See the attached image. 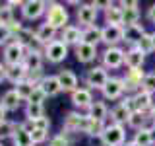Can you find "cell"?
Here are the masks:
<instances>
[{
  "label": "cell",
  "mask_w": 155,
  "mask_h": 146,
  "mask_svg": "<svg viewBox=\"0 0 155 146\" xmlns=\"http://www.w3.org/2000/svg\"><path fill=\"white\" fill-rule=\"evenodd\" d=\"M136 111V103H134V97L132 96H126L122 101H118L113 109H110V123L116 125H124L128 123L130 115Z\"/></svg>",
  "instance_id": "obj_1"
},
{
  "label": "cell",
  "mask_w": 155,
  "mask_h": 146,
  "mask_svg": "<svg viewBox=\"0 0 155 146\" xmlns=\"http://www.w3.org/2000/svg\"><path fill=\"white\" fill-rule=\"evenodd\" d=\"M101 140H103V146H124L126 144V129H124V125L107 123L103 134H101Z\"/></svg>",
  "instance_id": "obj_2"
},
{
  "label": "cell",
  "mask_w": 155,
  "mask_h": 146,
  "mask_svg": "<svg viewBox=\"0 0 155 146\" xmlns=\"http://www.w3.org/2000/svg\"><path fill=\"white\" fill-rule=\"evenodd\" d=\"M47 23L48 26H52L54 29H64L66 26H70L68 23V10L62 6V4H58V2H51L48 4V8H47Z\"/></svg>",
  "instance_id": "obj_3"
},
{
  "label": "cell",
  "mask_w": 155,
  "mask_h": 146,
  "mask_svg": "<svg viewBox=\"0 0 155 146\" xmlns=\"http://www.w3.org/2000/svg\"><path fill=\"white\" fill-rule=\"evenodd\" d=\"M109 74H107V68L105 66H93L87 70L85 74V86L87 90H103L107 86V82H109Z\"/></svg>",
  "instance_id": "obj_4"
},
{
  "label": "cell",
  "mask_w": 155,
  "mask_h": 146,
  "mask_svg": "<svg viewBox=\"0 0 155 146\" xmlns=\"http://www.w3.org/2000/svg\"><path fill=\"white\" fill-rule=\"evenodd\" d=\"M43 57H45L48 62H52V64H58V62H62L68 57V45L64 41H60V39H56V41L45 45Z\"/></svg>",
  "instance_id": "obj_5"
},
{
  "label": "cell",
  "mask_w": 155,
  "mask_h": 146,
  "mask_svg": "<svg viewBox=\"0 0 155 146\" xmlns=\"http://www.w3.org/2000/svg\"><path fill=\"white\" fill-rule=\"evenodd\" d=\"M124 57L126 51H122L120 47H107L103 53H101V61H103V66L107 70H114V68H120L124 64Z\"/></svg>",
  "instance_id": "obj_6"
},
{
  "label": "cell",
  "mask_w": 155,
  "mask_h": 146,
  "mask_svg": "<svg viewBox=\"0 0 155 146\" xmlns=\"http://www.w3.org/2000/svg\"><path fill=\"white\" fill-rule=\"evenodd\" d=\"M27 55V49L18 45V43L10 41L4 47V64L6 66H16V64H23V58Z\"/></svg>",
  "instance_id": "obj_7"
},
{
  "label": "cell",
  "mask_w": 155,
  "mask_h": 146,
  "mask_svg": "<svg viewBox=\"0 0 155 146\" xmlns=\"http://www.w3.org/2000/svg\"><path fill=\"white\" fill-rule=\"evenodd\" d=\"M120 41H124V27L122 26L101 27V43H105L107 47H118Z\"/></svg>",
  "instance_id": "obj_8"
},
{
  "label": "cell",
  "mask_w": 155,
  "mask_h": 146,
  "mask_svg": "<svg viewBox=\"0 0 155 146\" xmlns=\"http://www.w3.org/2000/svg\"><path fill=\"white\" fill-rule=\"evenodd\" d=\"M47 8H48V4L45 0H27L21 6V16L33 22V19H39L43 14H47Z\"/></svg>",
  "instance_id": "obj_9"
},
{
  "label": "cell",
  "mask_w": 155,
  "mask_h": 146,
  "mask_svg": "<svg viewBox=\"0 0 155 146\" xmlns=\"http://www.w3.org/2000/svg\"><path fill=\"white\" fill-rule=\"evenodd\" d=\"M143 78H145V72L142 70V68H130V70L126 72V76L122 78V80H124V88H126V92H132V96H134V94H138V92L142 90V82H143Z\"/></svg>",
  "instance_id": "obj_10"
},
{
  "label": "cell",
  "mask_w": 155,
  "mask_h": 146,
  "mask_svg": "<svg viewBox=\"0 0 155 146\" xmlns=\"http://www.w3.org/2000/svg\"><path fill=\"white\" fill-rule=\"evenodd\" d=\"M97 14H99V10H97L93 4H80L78 10H76V18H78V22H80V26H84V27L95 26Z\"/></svg>",
  "instance_id": "obj_11"
},
{
  "label": "cell",
  "mask_w": 155,
  "mask_h": 146,
  "mask_svg": "<svg viewBox=\"0 0 155 146\" xmlns=\"http://www.w3.org/2000/svg\"><path fill=\"white\" fill-rule=\"evenodd\" d=\"M126 88H124V80L122 78H109V82H107V86L101 90V94H103L105 99H120V97L124 96Z\"/></svg>",
  "instance_id": "obj_12"
},
{
  "label": "cell",
  "mask_w": 155,
  "mask_h": 146,
  "mask_svg": "<svg viewBox=\"0 0 155 146\" xmlns=\"http://www.w3.org/2000/svg\"><path fill=\"white\" fill-rule=\"evenodd\" d=\"M93 101V94L87 88H78L76 92H72V103L76 109H89Z\"/></svg>",
  "instance_id": "obj_13"
},
{
  "label": "cell",
  "mask_w": 155,
  "mask_h": 146,
  "mask_svg": "<svg viewBox=\"0 0 155 146\" xmlns=\"http://www.w3.org/2000/svg\"><path fill=\"white\" fill-rule=\"evenodd\" d=\"M81 39H84V29L80 26H66L62 29V35H60V41H64L66 45H74L78 47L81 43Z\"/></svg>",
  "instance_id": "obj_14"
},
{
  "label": "cell",
  "mask_w": 155,
  "mask_h": 146,
  "mask_svg": "<svg viewBox=\"0 0 155 146\" xmlns=\"http://www.w3.org/2000/svg\"><path fill=\"white\" fill-rule=\"evenodd\" d=\"M140 23V10H138V2H124V10H122V27L128 26H136Z\"/></svg>",
  "instance_id": "obj_15"
},
{
  "label": "cell",
  "mask_w": 155,
  "mask_h": 146,
  "mask_svg": "<svg viewBox=\"0 0 155 146\" xmlns=\"http://www.w3.org/2000/svg\"><path fill=\"white\" fill-rule=\"evenodd\" d=\"M74 53H76V58L78 62H84V64H89L93 62L99 53H97V47H91V45H85V43H80L78 47H74Z\"/></svg>",
  "instance_id": "obj_16"
},
{
  "label": "cell",
  "mask_w": 155,
  "mask_h": 146,
  "mask_svg": "<svg viewBox=\"0 0 155 146\" xmlns=\"http://www.w3.org/2000/svg\"><path fill=\"white\" fill-rule=\"evenodd\" d=\"M132 97H134V103H136V111L149 113V111H151V107L155 105L153 94H149V92H145V90H140L138 94H134Z\"/></svg>",
  "instance_id": "obj_17"
},
{
  "label": "cell",
  "mask_w": 155,
  "mask_h": 146,
  "mask_svg": "<svg viewBox=\"0 0 155 146\" xmlns=\"http://www.w3.org/2000/svg\"><path fill=\"white\" fill-rule=\"evenodd\" d=\"M56 76H58V82H60L62 92H70V94H72V92H76L78 88H80V86H78V76L72 70H68V68H66V70H60Z\"/></svg>",
  "instance_id": "obj_18"
},
{
  "label": "cell",
  "mask_w": 155,
  "mask_h": 146,
  "mask_svg": "<svg viewBox=\"0 0 155 146\" xmlns=\"http://www.w3.org/2000/svg\"><path fill=\"white\" fill-rule=\"evenodd\" d=\"M122 10L124 2H113L109 10H105L107 26H122Z\"/></svg>",
  "instance_id": "obj_19"
},
{
  "label": "cell",
  "mask_w": 155,
  "mask_h": 146,
  "mask_svg": "<svg viewBox=\"0 0 155 146\" xmlns=\"http://www.w3.org/2000/svg\"><path fill=\"white\" fill-rule=\"evenodd\" d=\"M145 29L142 23H136V26H128V27H124V43H128V45H132L136 47L140 41H142V37L145 35Z\"/></svg>",
  "instance_id": "obj_20"
},
{
  "label": "cell",
  "mask_w": 155,
  "mask_h": 146,
  "mask_svg": "<svg viewBox=\"0 0 155 146\" xmlns=\"http://www.w3.org/2000/svg\"><path fill=\"white\" fill-rule=\"evenodd\" d=\"M145 62V55L142 51H140L138 47H130L128 51H126V57H124V64L130 68H142Z\"/></svg>",
  "instance_id": "obj_21"
},
{
  "label": "cell",
  "mask_w": 155,
  "mask_h": 146,
  "mask_svg": "<svg viewBox=\"0 0 155 146\" xmlns=\"http://www.w3.org/2000/svg\"><path fill=\"white\" fill-rule=\"evenodd\" d=\"M87 117H91V119L99 121V123H105L107 117H109V107H107L105 101L95 99L93 103H91V107L87 109Z\"/></svg>",
  "instance_id": "obj_22"
},
{
  "label": "cell",
  "mask_w": 155,
  "mask_h": 146,
  "mask_svg": "<svg viewBox=\"0 0 155 146\" xmlns=\"http://www.w3.org/2000/svg\"><path fill=\"white\" fill-rule=\"evenodd\" d=\"M39 88H41V90L45 92V96H47V97L58 96V94L62 92L60 82H58V76H52V74H48V76L43 78V82L39 84Z\"/></svg>",
  "instance_id": "obj_23"
},
{
  "label": "cell",
  "mask_w": 155,
  "mask_h": 146,
  "mask_svg": "<svg viewBox=\"0 0 155 146\" xmlns=\"http://www.w3.org/2000/svg\"><path fill=\"white\" fill-rule=\"evenodd\" d=\"M84 117L78 111H70L64 119V130L66 133H81V123H84Z\"/></svg>",
  "instance_id": "obj_24"
},
{
  "label": "cell",
  "mask_w": 155,
  "mask_h": 146,
  "mask_svg": "<svg viewBox=\"0 0 155 146\" xmlns=\"http://www.w3.org/2000/svg\"><path fill=\"white\" fill-rule=\"evenodd\" d=\"M56 31L58 29H54L52 26H48V23H41V26L37 27V31H35V35L37 39L43 43V45H48V43H52V41H56Z\"/></svg>",
  "instance_id": "obj_25"
},
{
  "label": "cell",
  "mask_w": 155,
  "mask_h": 146,
  "mask_svg": "<svg viewBox=\"0 0 155 146\" xmlns=\"http://www.w3.org/2000/svg\"><path fill=\"white\" fill-rule=\"evenodd\" d=\"M0 105L6 111H18L19 105H21V97L18 96L16 90H8L6 94L2 96V99H0Z\"/></svg>",
  "instance_id": "obj_26"
},
{
  "label": "cell",
  "mask_w": 155,
  "mask_h": 146,
  "mask_svg": "<svg viewBox=\"0 0 155 146\" xmlns=\"http://www.w3.org/2000/svg\"><path fill=\"white\" fill-rule=\"evenodd\" d=\"M27 68L23 66V64H16V66H8V70H6V80L8 82H12L14 86L19 84V82H23V80H27Z\"/></svg>",
  "instance_id": "obj_27"
},
{
  "label": "cell",
  "mask_w": 155,
  "mask_h": 146,
  "mask_svg": "<svg viewBox=\"0 0 155 146\" xmlns=\"http://www.w3.org/2000/svg\"><path fill=\"white\" fill-rule=\"evenodd\" d=\"M23 66L27 68V72H39L43 70V53H29L23 58Z\"/></svg>",
  "instance_id": "obj_28"
},
{
  "label": "cell",
  "mask_w": 155,
  "mask_h": 146,
  "mask_svg": "<svg viewBox=\"0 0 155 146\" xmlns=\"http://www.w3.org/2000/svg\"><path fill=\"white\" fill-rule=\"evenodd\" d=\"M12 140H14V146H33L31 133H29L23 125H18V129H16V133H14Z\"/></svg>",
  "instance_id": "obj_29"
},
{
  "label": "cell",
  "mask_w": 155,
  "mask_h": 146,
  "mask_svg": "<svg viewBox=\"0 0 155 146\" xmlns=\"http://www.w3.org/2000/svg\"><path fill=\"white\" fill-rule=\"evenodd\" d=\"M81 43L91 45V47H97L101 43V27H97V26L84 27V39H81Z\"/></svg>",
  "instance_id": "obj_30"
},
{
  "label": "cell",
  "mask_w": 155,
  "mask_h": 146,
  "mask_svg": "<svg viewBox=\"0 0 155 146\" xmlns=\"http://www.w3.org/2000/svg\"><path fill=\"white\" fill-rule=\"evenodd\" d=\"M147 119H149V113L134 111V113L130 115V119H128V127L134 129V130H142V129H145V125H147Z\"/></svg>",
  "instance_id": "obj_31"
},
{
  "label": "cell",
  "mask_w": 155,
  "mask_h": 146,
  "mask_svg": "<svg viewBox=\"0 0 155 146\" xmlns=\"http://www.w3.org/2000/svg\"><path fill=\"white\" fill-rule=\"evenodd\" d=\"M33 39H35V33L31 31V29H27V27H23L21 31H18L16 35L12 37V41L14 43H18V45H21V47H29V43L33 41Z\"/></svg>",
  "instance_id": "obj_32"
},
{
  "label": "cell",
  "mask_w": 155,
  "mask_h": 146,
  "mask_svg": "<svg viewBox=\"0 0 155 146\" xmlns=\"http://www.w3.org/2000/svg\"><path fill=\"white\" fill-rule=\"evenodd\" d=\"M35 84H31L29 80H23V82H19V84H16V88L14 90L18 92V96L21 97V101H27L29 97H31V94L35 92Z\"/></svg>",
  "instance_id": "obj_33"
},
{
  "label": "cell",
  "mask_w": 155,
  "mask_h": 146,
  "mask_svg": "<svg viewBox=\"0 0 155 146\" xmlns=\"http://www.w3.org/2000/svg\"><path fill=\"white\" fill-rule=\"evenodd\" d=\"M25 117L27 121H39L45 117V107L37 105V103H27L25 105Z\"/></svg>",
  "instance_id": "obj_34"
},
{
  "label": "cell",
  "mask_w": 155,
  "mask_h": 146,
  "mask_svg": "<svg viewBox=\"0 0 155 146\" xmlns=\"http://www.w3.org/2000/svg\"><path fill=\"white\" fill-rule=\"evenodd\" d=\"M136 47H138V49L143 53L145 57H147V55H151V53H155V41H153V33H145V35L142 37V41H140Z\"/></svg>",
  "instance_id": "obj_35"
},
{
  "label": "cell",
  "mask_w": 155,
  "mask_h": 146,
  "mask_svg": "<svg viewBox=\"0 0 155 146\" xmlns=\"http://www.w3.org/2000/svg\"><path fill=\"white\" fill-rule=\"evenodd\" d=\"M134 142L138 146H153V138H151V130L147 129H142V130H136L134 134Z\"/></svg>",
  "instance_id": "obj_36"
},
{
  "label": "cell",
  "mask_w": 155,
  "mask_h": 146,
  "mask_svg": "<svg viewBox=\"0 0 155 146\" xmlns=\"http://www.w3.org/2000/svg\"><path fill=\"white\" fill-rule=\"evenodd\" d=\"M14 22H16V19H14V10L10 8L8 4L0 8V26H6L8 27L10 23H14Z\"/></svg>",
  "instance_id": "obj_37"
},
{
  "label": "cell",
  "mask_w": 155,
  "mask_h": 146,
  "mask_svg": "<svg viewBox=\"0 0 155 146\" xmlns=\"http://www.w3.org/2000/svg\"><path fill=\"white\" fill-rule=\"evenodd\" d=\"M18 125L16 123H10V121H6L4 125H0V138H12L14 133H16Z\"/></svg>",
  "instance_id": "obj_38"
},
{
  "label": "cell",
  "mask_w": 155,
  "mask_h": 146,
  "mask_svg": "<svg viewBox=\"0 0 155 146\" xmlns=\"http://www.w3.org/2000/svg\"><path fill=\"white\" fill-rule=\"evenodd\" d=\"M142 90L149 92V94H155V72H149V74H145L143 82H142Z\"/></svg>",
  "instance_id": "obj_39"
},
{
  "label": "cell",
  "mask_w": 155,
  "mask_h": 146,
  "mask_svg": "<svg viewBox=\"0 0 155 146\" xmlns=\"http://www.w3.org/2000/svg\"><path fill=\"white\" fill-rule=\"evenodd\" d=\"M45 92H43L41 90V88H35V92H33V94H31V97H29V99H27V103H37V105H43V101H45Z\"/></svg>",
  "instance_id": "obj_40"
},
{
  "label": "cell",
  "mask_w": 155,
  "mask_h": 146,
  "mask_svg": "<svg viewBox=\"0 0 155 146\" xmlns=\"http://www.w3.org/2000/svg\"><path fill=\"white\" fill-rule=\"evenodd\" d=\"M48 146H70V138H68V134H56L51 138V142H48Z\"/></svg>",
  "instance_id": "obj_41"
},
{
  "label": "cell",
  "mask_w": 155,
  "mask_h": 146,
  "mask_svg": "<svg viewBox=\"0 0 155 146\" xmlns=\"http://www.w3.org/2000/svg\"><path fill=\"white\" fill-rule=\"evenodd\" d=\"M47 138H48V133H47V130H39V129H35V130L31 133V140H33V144H43Z\"/></svg>",
  "instance_id": "obj_42"
},
{
  "label": "cell",
  "mask_w": 155,
  "mask_h": 146,
  "mask_svg": "<svg viewBox=\"0 0 155 146\" xmlns=\"http://www.w3.org/2000/svg\"><path fill=\"white\" fill-rule=\"evenodd\" d=\"M10 39H12V31H10L6 26H0V45L6 47Z\"/></svg>",
  "instance_id": "obj_43"
},
{
  "label": "cell",
  "mask_w": 155,
  "mask_h": 146,
  "mask_svg": "<svg viewBox=\"0 0 155 146\" xmlns=\"http://www.w3.org/2000/svg\"><path fill=\"white\" fill-rule=\"evenodd\" d=\"M35 129H39V130H47V133H48V129H51V121H48V117H43V119L35 121Z\"/></svg>",
  "instance_id": "obj_44"
},
{
  "label": "cell",
  "mask_w": 155,
  "mask_h": 146,
  "mask_svg": "<svg viewBox=\"0 0 155 146\" xmlns=\"http://www.w3.org/2000/svg\"><path fill=\"white\" fill-rule=\"evenodd\" d=\"M147 19L151 23H155V4H151V6H149V10H147Z\"/></svg>",
  "instance_id": "obj_45"
},
{
  "label": "cell",
  "mask_w": 155,
  "mask_h": 146,
  "mask_svg": "<svg viewBox=\"0 0 155 146\" xmlns=\"http://www.w3.org/2000/svg\"><path fill=\"white\" fill-rule=\"evenodd\" d=\"M6 70H8V66L4 64V62H0V84L6 80Z\"/></svg>",
  "instance_id": "obj_46"
},
{
  "label": "cell",
  "mask_w": 155,
  "mask_h": 146,
  "mask_svg": "<svg viewBox=\"0 0 155 146\" xmlns=\"http://www.w3.org/2000/svg\"><path fill=\"white\" fill-rule=\"evenodd\" d=\"M4 123H6V109L0 105V125H4Z\"/></svg>",
  "instance_id": "obj_47"
},
{
  "label": "cell",
  "mask_w": 155,
  "mask_h": 146,
  "mask_svg": "<svg viewBox=\"0 0 155 146\" xmlns=\"http://www.w3.org/2000/svg\"><path fill=\"white\" fill-rule=\"evenodd\" d=\"M8 6H10V8H12V6H23V2H19V0H10Z\"/></svg>",
  "instance_id": "obj_48"
},
{
  "label": "cell",
  "mask_w": 155,
  "mask_h": 146,
  "mask_svg": "<svg viewBox=\"0 0 155 146\" xmlns=\"http://www.w3.org/2000/svg\"><path fill=\"white\" fill-rule=\"evenodd\" d=\"M149 117H151V119H153V121H155V105H153V107H151V111H149Z\"/></svg>",
  "instance_id": "obj_49"
},
{
  "label": "cell",
  "mask_w": 155,
  "mask_h": 146,
  "mask_svg": "<svg viewBox=\"0 0 155 146\" xmlns=\"http://www.w3.org/2000/svg\"><path fill=\"white\" fill-rule=\"evenodd\" d=\"M124 146H138V144H136V142H134V140H128V142H126Z\"/></svg>",
  "instance_id": "obj_50"
},
{
  "label": "cell",
  "mask_w": 155,
  "mask_h": 146,
  "mask_svg": "<svg viewBox=\"0 0 155 146\" xmlns=\"http://www.w3.org/2000/svg\"><path fill=\"white\" fill-rule=\"evenodd\" d=\"M151 138H153V144H155V127L151 129Z\"/></svg>",
  "instance_id": "obj_51"
},
{
  "label": "cell",
  "mask_w": 155,
  "mask_h": 146,
  "mask_svg": "<svg viewBox=\"0 0 155 146\" xmlns=\"http://www.w3.org/2000/svg\"><path fill=\"white\" fill-rule=\"evenodd\" d=\"M153 41H155V31H153Z\"/></svg>",
  "instance_id": "obj_52"
},
{
  "label": "cell",
  "mask_w": 155,
  "mask_h": 146,
  "mask_svg": "<svg viewBox=\"0 0 155 146\" xmlns=\"http://www.w3.org/2000/svg\"><path fill=\"white\" fill-rule=\"evenodd\" d=\"M0 8H2V4H0Z\"/></svg>",
  "instance_id": "obj_53"
},
{
  "label": "cell",
  "mask_w": 155,
  "mask_h": 146,
  "mask_svg": "<svg viewBox=\"0 0 155 146\" xmlns=\"http://www.w3.org/2000/svg\"><path fill=\"white\" fill-rule=\"evenodd\" d=\"M0 146H4V144H0Z\"/></svg>",
  "instance_id": "obj_54"
}]
</instances>
